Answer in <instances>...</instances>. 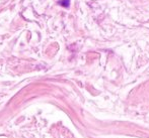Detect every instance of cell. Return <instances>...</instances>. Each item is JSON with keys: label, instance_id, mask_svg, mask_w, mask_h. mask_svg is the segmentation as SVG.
Returning <instances> with one entry per match:
<instances>
[{"label": "cell", "instance_id": "1", "mask_svg": "<svg viewBox=\"0 0 149 138\" xmlns=\"http://www.w3.org/2000/svg\"><path fill=\"white\" fill-rule=\"evenodd\" d=\"M58 3H59L60 5L64 6V7H69V5H70V0H60V1H58Z\"/></svg>", "mask_w": 149, "mask_h": 138}]
</instances>
